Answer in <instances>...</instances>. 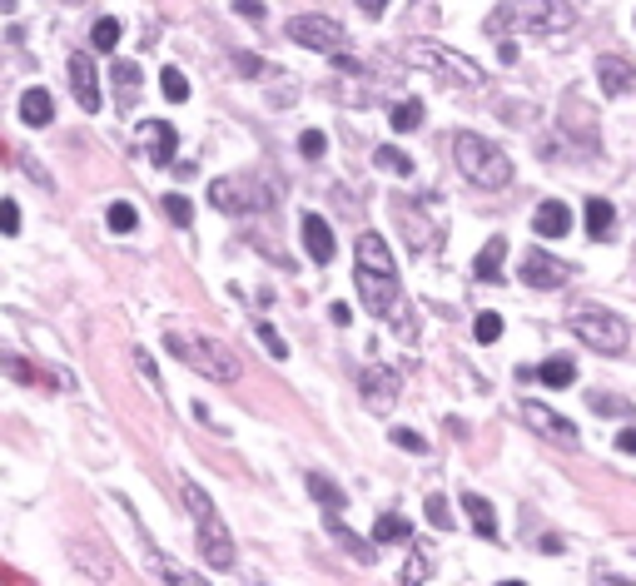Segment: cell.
<instances>
[{"label": "cell", "instance_id": "cell-37", "mask_svg": "<svg viewBox=\"0 0 636 586\" xmlns=\"http://www.w3.org/2000/svg\"><path fill=\"white\" fill-rule=\"evenodd\" d=\"M592 407H597V413H616V417H632V403H626V398H612V393H592Z\"/></svg>", "mask_w": 636, "mask_h": 586}, {"label": "cell", "instance_id": "cell-39", "mask_svg": "<svg viewBox=\"0 0 636 586\" xmlns=\"http://www.w3.org/2000/svg\"><path fill=\"white\" fill-rule=\"evenodd\" d=\"M135 368H140V378L150 383V393H160V368H154V358L144 348H135Z\"/></svg>", "mask_w": 636, "mask_h": 586}, {"label": "cell", "instance_id": "cell-28", "mask_svg": "<svg viewBox=\"0 0 636 586\" xmlns=\"http://www.w3.org/2000/svg\"><path fill=\"white\" fill-rule=\"evenodd\" d=\"M537 378H542L547 388H567L571 378H577V368H571V358H547V363L537 368Z\"/></svg>", "mask_w": 636, "mask_h": 586}, {"label": "cell", "instance_id": "cell-46", "mask_svg": "<svg viewBox=\"0 0 636 586\" xmlns=\"http://www.w3.org/2000/svg\"><path fill=\"white\" fill-rule=\"evenodd\" d=\"M239 70H248V75H264L269 65H264V60H254V55H239Z\"/></svg>", "mask_w": 636, "mask_h": 586}, {"label": "cell", "instance_id": "cell-34", "mask_svg": "<svg viewBox=\"0 0 636 586\" xmlns=\"http://www.w3.org/2000/svg\"><path fill=\"white\" fill-rule=\"evenodd\" d=\"M254 338H259L264 348L274 353V358H289V343H283L279 333H274V323H264V319H259V323H254Z\"/></svg>", "mask_w": 636, "mask_h": 586}, {"label": "cell", "instance_id": "cell-48", "mask_svg": "<svg viewBox=\"0 0 636 586\" xmlns=\"http://www.w3.org/2000/svg\"><path fill=\"white\" fill-rule=\"evenodd\" d=\"M616 442H622V452H636V427H626V433L616 437Z\"/></svg>", "mask_w": 636, "mask_h": 586}, {"label": "cell", "instance_id": "cell-31", "mask_svg": "<svg viewBox=\"0 0 636 586\" xmlns=\"http://www.w3.org/2000/svg\"><path fill=\"white\" fill-rule=\"evenodd\" d=\"M418 125H423V105H418V100H403V105H393V129H398V135H413Z\"/></svg>", "mask_w": 636, "mask_h": 586}, {"label": "cell", "instance_id": "cell-5", "mask_svg": "<svg viewBox=\"0 0 636 586\" xmlns=\"http://www.w3.org/2000/svg\"><path fill=\"white\" fill-rule=\"evenodd\" d=\"M403 60L418 65V70H428V75L448 80V85H463V90H483L487 75H483V65L473 60V55L453 50V45H442V40H408L403 45Z\"/></svg>", "mask_w": 636, "mask_h": 586}, {"label": "cell", "instance_id": "cell-42", "mask_svg": "<svg viewBox=\"0 0 636 586\" xmlns=\"http://www.w3.org/2000/svg\"><path fill=\"white\" fill-rule=\"evenodd\" d=\"M324 144H328V139L318 135V129H303V135H299V150L309 154V160H318V154H324Z\"/></svg>", "mask_w": 636, "mask_h": 586}, {"label": "cell", "instance_id": "cell-47", "mask_svg": "<svg viewBox=\"0 0 636 586\" xmlns=\"http://www.w3.org/2000/svg\"><path fill=\"white\" fill-rule=\"evenodd\" d=\"M358 11H363V15H383V11H388V0H358Z\"/></svg>", "mask_w": 636, "mask_h": 586}, {"label": "cell", "instance_id": "cell-20", "mask_svg": "<svg viewBox=\"0 0 636 586\" xmlns=\"http://www.w3.org/2000/svg\"><path fill=\"white\" fill-rule=\"evenodd\" d=\"M502 258H507V239H487V244H483V254L473 258V274H477V284H497V278H502Z\"/></svg>", "mask_w": 636, "mask_h": 586}, {"label": "cell", "instance_id": "cell-8", "mask_svg": "<svg viewBox=\"0 0 636 586\" xmlns=\"http://www.w3.org/2000/svg\"><path fill=\"white\" fill-rule=\"evenodd\" d=\"M209 204L219 214H254V209H269L274 204V189L248 184V179H214L209 184Z\"/></svg>", "mask_w": 636, "mask_h": 586}, {"label": "cell", "instance_id": "cell-2", "mask_svg": "<svg viewBox=\"0 0 636 586\" xmlns=\"http://www.w3.org/2000/svg\"><path fill=\"white\" fill-rule=\"evenodd\" d=\"M577 25V11L567 0H507L487 15V35H512V31H527V35H562Z\"/></svg>", "mask_w": 636, "mask_h": 586}, {"label": "cell", "instance_id": "cell-9", "mask_svg": "<svg viewBox=\"0 0 636 586\" xmlns=\"http://www.w3.org/2000/svg\"><path fill=\"white\" fill-rule=\"evenodd\" d=\"M522 423H527L537 437L557 442V448H577V427H571L562 413H552L547 403H537V398H527V403H522Z\"/></svg>", "mask_w": 636, "mask_h": 586}, {"label": "cell", "instance_id": "cell-41", "mask_svg": "<svg viewBox=\"0 0 636 586\" xmlns=\"http://www.w3.org/2000/svg\"><path fill=\"white\" fill-rule=\"evenodd\" d=\"M393 442H398L403 452H428V442H423V437L413 433V427H393Z\"/></svg>", "mask_w": 636, "mask_h": 586}, {"label": "cell", "instance_id": "cell-29", "mask_svg": "<svg viewBox=\"0 0 636 586\" xmlns=\"http://www.w3.org/2000/svg\"><path fill=\"white\" fill-rule=\"evenodd\" d=\"M90 45H95V50H115V45H119V21H115V15H100V21H95V31H90Z\"/></svg>", "mask_w": 636, "mask_h": 586}, {"label": "cell", "instance_id": "cell-3", "mask_svg": "<svg viewBox=\"0 0 636 586\" xmlns=\"http://www.w3.org/2000/svg\"><path fill=\"white\" fill-rule=\"evenodd\" d=\"M453 160H457V174L477 189H502L512 184V160H507L502 144H492L487 135H473V129H457L453 135Z\"/></svg>", "mask_w": 636, "mask_h": 586}, {"label": "cell", "instance_id": "cell-45", "mask_svg": "<svg viewBox=\"0 0 636 586\" xmlns=\"http://www.w3.org/2000/svg\"><path fill=\"white\" fill-rule=\"evenodd\" d=\"M328 319H334L338 328H348V323H353V313H348V303H334V309H328Z\"/></svg>", "mask_w": 636, "mask_h": 586}, {"label": "cell", "instance_id": "cell-17", "mask_svg": "<svg viewBox=\"0 0 636 586\" xmlns=\"http://www.w3.org/2000/svg\"><path fill=\"white\" fill-rule=\"evenodd\" d=\"M140 144L154 164H174V129L164 119H140Z\"/></svg>", "mask_w": 636, "mask_h": 586}, {"label": "cell", "instance_id": "cell-30", "mask_svg": "<svg viewBox=\"0 0 636 586\" xmlns=\"http://www.w3.org/2000/svg\"><path fill=\"white\" fill-rule=\"evenodd\" d=\"M105 224L115 229V234H135V224H140V214H135V204H109V214H105Z\"/></svg>", "mask_w": 636, "mask_h": 586}, {"label": "cell", "instance_id": "cell-25", "mask_svg": "<svg viewBox=\"0 0 636 586\" xmlns=\"http://www.w3.org/2000/svg\"><path fill=\"white\" fill-rule=\"evenodd\" d=\"M408 537H413V522H408V517H398V512L378 517V527H373V542H408Z\"/></svg>", "mask_w": 636, "mask_h": 586}, {"label": "cell", "instance_id": "cell-4", "mask_svg": "<svg viewBox=\"0 0 636 586\" xmlns=\"http://www.w3.org/2000/svg\"><path fill=\"white\" fill-rule=\"evenodd\" d=\"M164 348H170L179 363H189L199 378H209V383H239V378H244V363H239L224 343H214V338L170 328V333H164Z\"/></svg>", "mask_w": 636, "mask_h": 586}, {"label": "cell", "instance_id": "cell-26", "mask_svg": "<svg viewBox=\"0 0 636 586\" xmlns=\"http://www.w3.org/2000/svg\"><path fill=\"white\" fill-rule=\"evenodd\" d=\"M373 164H378V170H388V174H398V179H408V174H413V160L398 150V144H378Z\"/></svg>", "mask_w": 636, "mask_h": 586}, {"label": "cell", "instance_id": "cell-18", "mask_svg": "<svg viewBox=\"0 0 636 586\" xmlns=\"http://www.w3.org/2000/svg\"><path fill=\"white\" fill-rule=\"evenodd\" d=\"M109 80H115V105L130 115V109H135V85H140V65H135V60H115V65H109Z\"/></svg>", "mask_w": 636, "mask_h": 586}, {"label": "cell", "instance_id": "cell-12", "mask_svg": "<svg viewBox=\"0 0 636 586\" xmlns=\"http://www.w3.org/2000/svg\"><path fill=\"white\" fill-rule=\"evenodd\" d=\"M70 90H75V105L85 115L100 109V75H95V65H90V55H70Z\"/></svg>", "mask_w": 636, "mask_h": 586}, {"label": "cell", "instance_id": "cell-33", "mask_svg": "<svg viewBox=\"0 0 636 586\" xmlns=\"http://www.w3.org/2000/svg\"><path fill=\"white\" fill-rule=\"evenodd\" d=\"M428 522L438 527V532H448V527H453V507H448V497H442V492H432V497H428Z\"/></svg>", "mask_w": 636, "mask_h": 586}, {"label": "cell", "instance_id": "cell-14", "mask_svg": "<svg viewBox=\"0 0 636 586\" xmlns=\"http://www.w3.org/2000/svg\"><path fill=\"white\" fill-rule=\"evenodd\" d=\"M363 403L378 407V413H388L398 403V373L393 368H368L363 373Z\"/></svg>", "mask_w": 636, "mask_h": 586}, {"label": "cell", "instance_id": "cell-10", "mask_svg": "<svg viewBox=\"0 0 636 586\" xmlns=\"http://www.w3.org/2000/svg\"><path fill=\"white\" fill-rule=\"evenodd\" d=\"M195 532H199V552H205V562L214 566V572H229V566L239 562L234 537H229V527L219 522V517H209V522H195Z\"/></svg>", "mask_w": 636, "mask_h": 586}, {"label": "cell", "instance_id": "cell-13", "mask_svg": "<svg viewBox=\"0 0 636 586\" xmlns=\"http://www.w3.org/2000/svg\"><path fill=\"white\" fill-rule=\"evenodd\" d=\"M597 80H602L606 95H636V65L622 55H602L597 60Z\"/></svg>", "mask_w": 636, "mask_h": 586}, {"label": "cell", "instance_id": "cell-27", "mask_svg": "<svg viewBox=\"0 0 636 586\" xmlns=\"http://www.w3.org/2000/svg\"><path fill=\"white\" fill-rule=\"evenodd\" d=\"M309 497L324 502L328 512H344V487H334L328 477H318V472H309Z\"/></svg>", "mask_w": 636, "mask_h": 586}, {"label": "cell", "instance_id": "cell-44", "mask_svg": "<svg viewBox=\"0 0 636 586\" xmlns=\"http://www.w3.org/2000/svg\"><path fill=\"white\" fill-rule=\"evenodd\" d=\"M234 11H239V15H248V21H264V5H259V0H239Z\"/></svg>", "mask_w": 636, "mask_h": 586}, {"label": "cell", "instance_id": "cell-19", "mask_svg": "<svg viewBox=\"0 0 636 586\" xmlns=\"http://www.w3.org/2000/svg\"><path fill=\"white\" fill-rule=\"evenodd\" d=\"M21 119H25L30 129H45V125H50V119H55V100H50V90H40V85L25 90V95H21Z\"/></svg>", "mask_w": 636, "mask_h": 586}, {"label": "cell", "instance_id": "cell-38", "mask_svg": "<svg viewBox=\"0 0 636 586\" xmlns=\"http://www.w3.org/2000/svg\"><path fill=\"white\" fill-rule=\"evenodd\" d=\"M0 234H21V204L0 199Z\"/></svg>", "mask_w": 636, "mask_h": 586}, {"label": "cell", "instance_id": "cell-15", "mask_svg": "<svg viewBox=\"0 0 636 586\" xmlns=\"http://www.w3.org/2000/svg\"><path fill=\"white\" fill-rule=\"evenodd\" d=\"M303 249H309L313 264H328V258H334V229H328L324 214H303Z\"/></svg>", "mask_w": 636, "mask_h": 586}, {"label": "cell", "instance_id": "cell-36", "mask_svg": "<svg viewBox=\"0 0 636 586\" xmlns=\"http://www.w3.org/2000/svg\"><path fill=\"white\" fill-rule=\"evenodd\" d=\"M164 214H170L174 224H189V219H195V204L184 199V194H164Z\"/></svg>", "mask_w": 636, "mask_h": 586}, {"label": "cell", "instance_id": "cell-6", "mask_svg": "<svg viewBox=\"0 0 636 586\" xmlns=\"http://www.w3.org/2000/svg\"><path fill=\"white\" fill-rule=\"evenodd\" d=\"M571 333L587 343V348L597 353H622L626 343H632V333H626V323L616 319L612 309H597V303H582V309H571Z\"/></svg>", "mask_w": 636, "mask_h": 586}, {"label": "cell", "instance_id": "cell-21", "mask_svg": "<svg viewBox=\"0 0 636 586\" xmlns=\"http://www.w3.org/2000/svg\"><path fill=\"white\" fill-rule=\"evenodd\" d=\"M70 552H75V566H80V572H85V576H100V582H115V566H109L105 562V547H90V542H75V547H70Z\"/></svg>", "mask_w": 636, "mask_h": 586}, {"label": "cell", "instance_id": "cell-7", "mask_svg": "<svg viewBox=\"0 0 636 586\" xmlns=\"http://www.w3.org/2000/svg\"><path fill=\"white\" fill-rule=\"evenodd\" d=\"M283 35H289L293 45H303V50H318V55H338L348 45V31L334 15H293V21L283 25Z\"/></svg>", "mask_w": 636, "mask_h": 586}, {"label": "cell", "instance_id": "cell-11", "mask_svg": "<svg viewBox=\"0 0 636 586\" xmlns=\"http://www.w3.org/2000/svg\"><path fill=\"white\" fill-rule=\"evenodd\" d=\"M571 278V264H562V258H552L547 249H532L527 258H522V284L527 288H562Z\"/></svg>", "mask_w": 636, "mask_h": 586}, {"label": "cell", "instance_id": "cell-43", "mask_svg": "<svg viewBox=\"0 0 636 586\" xmlns=\"http://www.w3.org/2000/svg\"><path fill=\"white\" fill-rule=\"evenodd\" d=\"M21 164H25V170H30V174H35V184H45V189H50V174L40 170V160H35V154H21Z\"/></svg>", "mask_w": 636, "mask_h": 586}, {"label": "cell", "instance_id": "cell-35", "mask_svg": "<svg viewBox=\"0 0 636 586\" xmlns=\"http://www.w3.org/2000/svg\"><path fill=\"white\" fill-rule=\"evenodd\" d=\"M473 338H477V343H497V338H502V319H497V313H477Z\"/></svg>", "mask_w": 636, "mask_h": 586}, {"label": "cell", "instance_id": "cell-22", "mask_svg": "<svg viewBox=\"0 0 636 586\" xmlns=\"http://www.w3.org/2000/svg\"><path fill=\"white\" fill-rule=\"evenodd\" d=\"M463 512L473 517V532L492 542V537H497V512H492V502L477 497V492H463Z\"/></svg>", "mask_w": 636, "mask_h": 586}, {"label": "cell", "instance_id": "cell-23", "mask_svg": "<svg viewBox=\"0 0 636 586\" xmlns=\"http://www.w3.org/2000/svg\"><path fill=\"white\" fill-rule=\"evenodd\" d=\"M328 537H334V542L338 547H348V556H353V562H373V547H368V542H358V537L353 532H348V527L344 522H338V512H328Z\"/></svg>", "mask_w": 636, "mask_h": 586}, {"label": "cell", "instance_id": "cell-1", "mask_svg": "<svg viewBox=\"0 0 636 586\" xmlns=\"http://www.w3.org/2000/svg\"><path fill=\"white\" fill-rule=\"evenodd\" d=\"M353 254H358V268H353L358 299H363V309L373 319H388L398 309V264H393V249L378 234H358Z\"/></svg>", "mask_w": 636, "mask_h": 586}, {"label": "cell", "instance_id": "cell-32", "mask_svg": "<svg viewBox=\"0 0 636 586\" xmlns=\"http://www.w3.org/2000/svg\"><path fill=\"white\" fill-rule=\"evenodd\" d=\"M160 90H164V100H179V105L189 100V80H184V70H179V65H170V70L160 75Z\"/></svg>", "mask_w": 636, "mask_h": 586}, {"label": "cell", "instance_id": "cell-16", "mask_svg": "<svg viewBox=\"0 0 636 586\" xmlns=\"http://www.w3.org/2000/svg\"><path fill=\"white\" fill-rule=\"evenodd\" d=\"M532 229H537V239H562L571 229V209L562 199H542L532 214Z\"/></svg>", "mask_w": 636, "mask_h": 586}, {"label": "cell", "instance_id": "cell-24", "mask_svg": "<svg viewBox=\"0 0 636 586\" xmlns=\"http://www.w3.org/2000/svg\"><path fill=\"white\" fill-rule=\"evenodd\" d=\"M612 219H616L612 199H587V234H592V239H606Z\"/></svg>", "mask_w": 636, "mask_h": 586}, {"label": "cell", "instance_id": "cell-40", "mask_svg": "<svg viewBox=\"0 0 636 586\" xmlns=\"http://www.w3.org/2000/svg\"><path fill=\"white\" fill-rule=\"evenodd\" d=\"M432 576V562H428V552H413V562L403 566V582H428Z\"/></svg>", "mask_w": 636, "mask_h": 586}]
</instances>
